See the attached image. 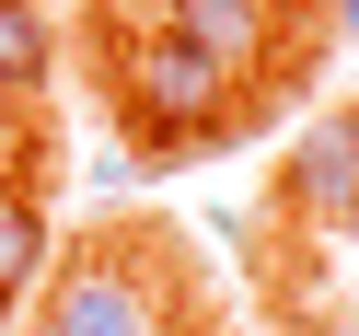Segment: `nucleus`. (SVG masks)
<instances>
[{
	"instance_id": "1",
	"label": "nucleus",
	"mask_w": 359,
	"mask_h": 336,
	"mask_svg": "<svg viewBox=\"0 0 359 336\" xmlns=\"http://www.w3.org/2000/svg\"><path fill=\"white\" fill-rule=\"evenodd\" d=\"M220 116H232V70H220V58H197L174 24L128 47V128H140L151 151H186V140H209Z\"/></svg>"
},
{
	"instance_id": "2",
	"label": "nucleus",
	"mask_w": 359,
	"mask_h": 336,
	"mask_svg": "<svg viewBox=\"0 0 359 336\" xmlns=\"http://www.w3.org/2000/svg\"><path fill=\"white\" fill-rule=\"evenodd\" d=\"M151 325H163V290H151L128 255H81V267H58L35 336H151Z\"/></svg>"
},
{
	"instance_id": "3",
	"label": "nucleus",
	"mask_w": 359,
	"mask_h": 336,
	"mask_svg": "<svg viewBox=\"0 0 359 336\" xmlns=\"http://www.w3.org/2000/svg\"><path fill=\"white\" fill-rule=\"evenodd\" d=\"M278 197H290V220H313V232H348V220H359V116L302 128V151H290Z\"/></svg>"
},
{
	"instance_id": "4",
	"label": "nucleus",
	"mask_w": 359,
	"mask_h": 336,
	"mask_svg": "<svg viewBox=\"0 0 359 336\" xmlns=\"http://www.w3.org/2000/svg\"><path fill=\"white\" fill-rule=\"evenodd\" d=\"M174 35H186L197 58H220V70H255L266 47H278V0H174Z\"/></svg>"
},
{
	"instance_id": "5",
	"label": "nucleus",
	"mask_w": 359,
	"mask_h": 336,
	"mask_svg": "<svg viewBox=\"0 0 359 336\" xmlns=\"http://www.w3.org/2000/svg\"><path fill=\"white\" fill-rule=\"evenodd\" d=\"M47 267H58V232H47V197L0 174V313H12V302H35V290H47Z\"/></svg>"
},
{
	"instance_id": "6",
	"label": "nucleus",
	"mask_w": 359,
	"mask_h": 336,
	"mask_svg": "<svg viewBox=\"0 0 359 336\" xmlns=\"http://www.w3.org/2000/svg\"><path fill=\"white\" fill-rule=\"evenodd\" d=\"M47 70H58V24H47V0H0V105H24Z\"/></svg>"
},
{
	"instance_id": "7",
	"label": "nucleus",
	"mask_w": 359,
	"mask_h": 336,
	"mask_svg": "<svg viewBox=\"0 0 359 336\" xmlns=\"http://www.w3.org/2000/svg\"><path fill=\"white\" fill-rule=\"evenodd\" d=\"M336 35H348V47H359V0H336Z\"/></svg>"
},
{
	"instance_id": "8",
	"label": "nucleus",
	"mask_w": 359,
	"mask_h": 336,
	"mask_svg": "<svg viewBox=\"0 0 359 336\" xmlns=\"http://www.w3.org/2000/svg\"><path fill=\"white\" fill-rule=\"evenodd\" d=\"M0 336H12V313H0Z\"/></svg>"
}]
</instances>
